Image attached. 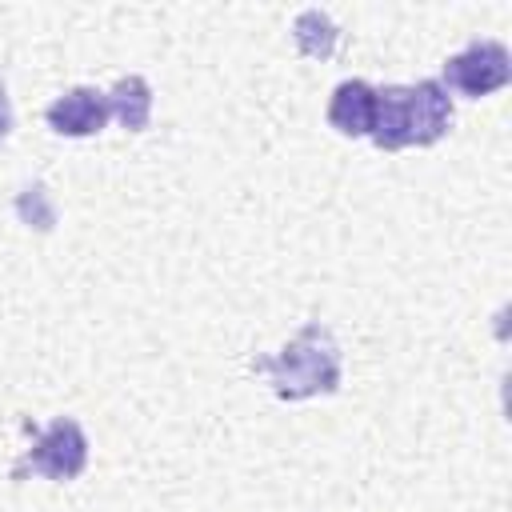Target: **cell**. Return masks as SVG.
Listing matches in <instances>:
<instances>
[{
    "instance_id": "cell-4",
    "label": "cell",
    "mask_w": 512,
    "mask_h": 512,
    "mask_svg": "<svg viewBox=\"0 0 512 512\" xmlns=\"http://www.w3.org/2000/svg\"><path fill=\"white\" fill-rule=\"evenodd\" d=\"M108 116H112L108 92L88 88V84L68 88V92L56 96V100L48 104V112H44L48 128L60 132V136H96V132L108 124Z\"/></svg>"
},
{
    "instance_id": "cell-5",
    "label": "cell",
    "mask_w": 512,
    "mask_h": 512,
    "mask_svg": "<svg viewBox=\"0 0 512 512\" xmlns=\"http://www.w3.org/2000/svg\"><path fill=\"white\" fill-rule=\"evenodd\" d=\"M452 124V96L440 80H420L408 88V144H436Z\"/></svg>"
},
{
    "instance_id": "cell-8",
    "label": "cell",
    "mask_w": 512,
    "mask_h": 512,
    "mask_svg": "<svg viewBox=\"0 0 512 512\" xmlns=\"http://www.w3.org/2000/svg\"><path fill=\"white\" fill-rule=\"evenodd\" d=\"M108 108H112V116H116L128 132H140V128L148 124V116H152V88H148V80H144V76H124V80H116L112 92H108Z\"/></svg>"
},
{
    "instance_id": "cell-10",
    "label": "cell",
    "mask_w": 512,
    "mask_h": 512,
    "mask_svg": "<svg viewBox=\"0 0 512 512\" xmlns=\"http://www.w3.org/2000/svg\"><path fill=\"white\" fill-rule=\"evenodd\" d=\"M8 124H12V112H8V96H4V84H0V128L8 132Z\"/></svg>"
},
{
    "instance_id": "cell-6",
    "label": "cell",
    "mask_w": 512,
    "mask_h": 512,
    "mask_svg": "<svg viewBox=\"0 0 512 512\" xmlns=\"http://www.w3.org/2000/svg\"><path fill=\"white\" fill-rule=\"evenodd\" d=\"M376 116V88L368 80H344L336 84L328 100V124L340 136H368Z\"/></svg>"
},
{
    "instance_id": "cell-2",
    "label": "cell",
    "mask_w": 512,
    "mask_h": 512,
    "mask_svg": "<svg viewBox=\"0 0 512 512\" xmlns=\"http://www.w3.org/2000/svg\"><path fill=\"white\" fill-rule=\"evenodd\" d=\"M512 80V60L500 40H472L464 52L444 60V84L460 96H488Z\"/></svg>"
},
{
    "instance_id": "cell-9",
    "label": "cell",
    "mask_w": 512,
    "mask_h": 512,
    "mask_svg": "<svg viewBox=\"0 0 512 512\" xmlns=\"http://www.w3.org/2000/svg\"><path fill=\"white\" fill-rule=\"evenodd\" d=\"M292 36H296V48H300L304 56L324 60V56H332L340 32H336V24L328 20V12H320V8H304V12L296 16Z\"/></svg>"
},
{
    "instance_id": "cell-3",
    "label": "cell",
    "mask_w": 512,
    "mask_h": 512,
    "mask_svg": "<svg viewBox=\"0 0 512 512\" xmlns=\"http://www.w3.org/2000/svg\"><path fill=\"white\" fill-rule=\"evenodd\" d=\"M84 464H88V436L72 416H60V420H52L44 428L36 448L24 456L20 472L32 468V472H40L48 480H76L84 472Z\"/></svg>"
},
{
    "instance_id": "cell-1",
    "label": "cell",
    "mask_w": 512,
    "mask_h": 512,
    "mask_svg": "<svg viewBox=\"0 0 512 512\" xmlns=\"http://www.w3.org/2000/svg\"><path fill=\"white\" fill-rule=\"evenodd\" d=\"M252 368L268 376L280 400H308L340 388V348L320 324H304L276 356H260Z\"/></svg>"
},
{
    "instance_id": "cell-7",
    "label": "cell",
    "mask_w": 512,
    "mask_h": 512,
    "mask_svg": "<svg viewBox=\"0 0 512 512\" xmlns=\"http://www.w3.org/2000/svg\"><path fill=\"white\" fill-rule=\"evenodd\" d=\"M372 144L380 152H400L408 148V88L388 84L376 88V116H372Z\"/></svg>"
}]
</instances>
